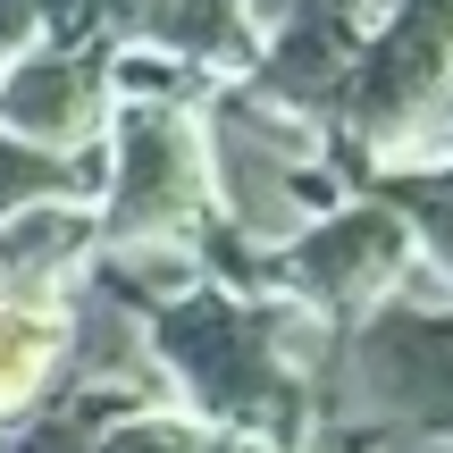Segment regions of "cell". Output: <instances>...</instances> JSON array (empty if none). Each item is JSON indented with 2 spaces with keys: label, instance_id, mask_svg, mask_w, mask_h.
Instances as JSON below:
<instances>
[{
  "label": "cell",
  "instance_id": "obj_4",
  "mask_svg": "<svg viewBox=\"0 0 453 453\" xmlns=\"http://www.w3.org/2000/svg\"><path fill=\"white\" fill-rule=\"evenodd\" d=\"M202 101L185 93H118L101 134V252L110 243H202L211 177H202Z\"/></svg>",
  "mask_w": 453,
  "mask_h": 453
},
{
  "label": "cell",
  "instance_id": "obj_11",
  "mask_svg": "<svg viewBox=\"0 0 453 453\" xmlns=\"http://www.w3.org/2000/svg\"><path fill=\"white\" fill-rule=\"evenodd\" d=\"M93 453H243V445H226L219 428H202L194 411H177V403H151V411L110 420L93 437Z\"/></svg>",
  "mask_w": 453,
  "mask_h": 453
},
{
  "label": "cell",
  "instance_id": "obj_13",
  "mask_svg": "<svg viewBox=\"0 0 453 453\" xmlns=\"http://www.w3.org/2000/svg\"><path fill=\"white\" fill-rule=\"evenodd\" d=\"M319 453H453V445H420V437H327Z\"/></svg>",
  "mask_w": 453,
  "mask_h": 453
},
{
  "label": "cell",
  "instance_id": "obj_7",
  "mask_svg": "<svg viewBox=\"0 0 453 453\" xmlns=\"http://www.w3.org/2000/svg\"><path fill=\"white\" fill-rule=\"evenodd\" d=\"M101 260V219L93 202H26L0 219V294L26 303H67Z\"/></svg>",
  "mask_w": 453,
  "mask_h": 453
},
{
  "label": "cell",
  "instance_id": "obj_5",
  "mask_svg": "<svg viewBox=\"0 0 453 453\" xmlns=\"http://www.w3.org/2000/svg\"><path fill=\"white\" fill-rule=\"evenodd\" d=\"M420 277V252H411V226L378 185H353L336 211H319L286 252L269 260V294L303 303L319 327H353L370 319L378 303Z\"/></svg>",
  "mask_w": 453,
  "mask_h": 453
},
{
  "label": "cell",
  "instance_id": "obj_3",
  "mask_svg": "<svg viewBox=\"0 0 453 453\" xmlns=\"http://www.w3.org/2000/svg\"><path fill=\"white\" fill-rule=\"evenodd\" d=\"M327 437H420L453 445V294L411 277L395 303L327 336L319 445Z\"/></svg>",
  "mask_w": 453,
  "mask_h": 453
},
{
  "label": "cell",
  "instance_id": "obj_1",
  "mask_svg": "<svg viewBox=\"0 0 453 453\" xmlns=\"http://www.w3.org/2000/svg\"><path fill=\"white\" fill-rule=\"evenodd\" d=\"M143 327L177 411L243 453H319V370L336 327H319L303 303L194 277Z\"/></svg>",
  "mask_w": 453,
  "mask_h": 453
},
{
  "label": "cell",
  "instance_id": "obj_6",
  "mask_svg": "<svg viewBox=\"0 0 453 453\" xmlns=\"http://www.w3.org/2000/svg\"><path fill=\"white\" fill-rule=\"evenodd\" d=\"M118 84H110V42L67 34V42H34L26 59L0 67V134L59 160H93L110 134Z\"/></svg>",
  "mask_w": 453,
  "mask_h": 453
},
{
  "label": "cell",
  "instance_id": "obj_2",
  "mask_svg": "<svg viewBox=\"0 0 453 453\" xmlns=\"http://www.w3.org/2000/svg\"><path fill=\"white\" fill-rule=\"evenodd\" d=\"M202 177H211V226L243 252L277 260L319 211H336L353 194V168H344L336 134L311 127V118L260 101L243 76H219L202 93Z\"/></svg>",
  "mask_w": 453,
  "mask_h": 453
},
{
  "label": "cell",
  "instance_id": "obj_12",
  "mask_svg": "<svg viewBox=\"0 0 453 453\" xmlns=\"http://www.w3.org/2000/svg\"><path fill=\"white\" fill-rule=\"evenodd\" d=\"M67 34H84L76 0H0V67L26 59L34 42H67Z\"/></svg>",
  "mask_w": 453,
  "mask_h": 453
},
{
  "label": "cell",
  "instance_id": "obj_10",
  "mask_svg": "<svg viewBox=\"0 0 453 453\" xmlns=\"http://www.w3.org/2000/svg\"><path fill=\"white\" fill-rule=\"evenodd\" d=\"M101 185V151L93 160H59V151H34L0 134V219L26 211V202H93Z\"/></svg>",
  "mask_w": 453,
  "mask_h": 453
},
{
  "label": "cell",
  "instance_id": "obj_9",
  "mask_svg": "<svg viewBox=\"0 0 453 453\" xmlns=\"http://www.w3.org/2000/svg\"><path fill=\"white\" fill-rule=\"evenodd\" d=\"M378 194L403 211L411 252H420V277L437 294H453V160L445 168H403V177H378Z\"/></svg>",
  "mask_w": 453,
  "mask_h": 453
},
{
  "label": "cell",
  "instance_id": "obj_8",
  "mask_svg": "<svg viewBox=\"0 0 453 453\" xmlns=\"http://www.w3.org/2000/svg\"><path fill=\"white\" fill-rule=\"evenodd\" d=\"M59 370H67V303L0 294V428L34 420L59 395Z\"/></svg>",
  "mask_w": 453,
  "mask_h": 453
}]
</instances>
